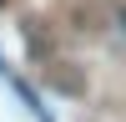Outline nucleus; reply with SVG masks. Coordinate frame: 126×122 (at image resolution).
Wrapping results in <instances>:
<instances>
[{
    "label": "nucleus",
    "instance_id": "obj_1",
    "mask_svg": "<svg viewBox=\"0 0 126 122\" xmlns=\"http://www.w3.org/2000/svg\"><path fill=\"white\" fill-rule=\"evenodd\" d=\"M0 76H5V81H10V92H15V97H20V102H25V107H30V117H35V122H50V112H46V107H40V97H35V92H30V87H25V81H20V76H15V71H10V66H5V61H0Z\"/></svg>",
    "mask_w": 126,
    "mask_h": 122
}]
</instances>
